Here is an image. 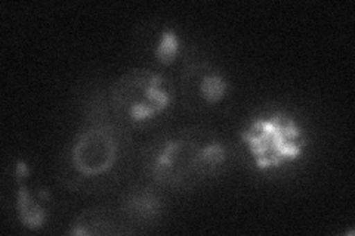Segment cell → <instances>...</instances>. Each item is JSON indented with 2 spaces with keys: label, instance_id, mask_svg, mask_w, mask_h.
Here are the masks:
<instances>
[{
  "label": "cell",
  "instance_id": "9c48e42d",
  "mask_svg": "<svg viewBox=\"0 0 355 236\" xmlns=\"http://www.w3.org/2000/svg\"><path fill=\"white\" fill-rule=\"evenodd\" d=\"M180 36L173 28H164L159 37V43L154 51V58L160 65L168 66L175 62L178 53H180Z\"/></svg>",
  "mask_w": 355,
  "mask_h": 236
},
{
  "label": "cell",
  "instance_id": "3957f363",
  "mask_svg": "<svg viewBox=\"0 0 355 236\" xmlns=\"http://www.w3.org/2000/svg\"><path fill=\"white\" fill-rule=\"evenodd\" d=\"M175 99V86L162 73L133 69L121 74L111 87V107L119 118L132 126L162 116Z\"/></svg>",
  "mask_w": 355,
  "mask_h": 236
},
{
  "label": "cell",
  "instance_id": "7a4b0ae2",
  "mask_svg": "<svg viewBox=\"0 0 355 236\" xmlns=\"http://www.w3.org/2000/svg\"><path fill=\"white\" fill-rule=\"evenodd\" d=\"M252 163L261 173L299 161L308 146L304 127L291 112L275 109L252 118L240 133Z\"/></svg>",
  "mask_w": 355,
  "mask_h": 236
},
{
  "label": "cell",
  "instance_id": "8992f818",
  "mask_svg": "<svg viewBox=\"0 0 355 236\" xmlns=\"http://www.w3.org/2000/svg\"><path fill=\"white\" fill-rule=\"evenodd\" d=\"M188 74H190V82L196 83V91L203 102L215 105L228 95L230 83L222 73L206 69V65H193Z\"/></svg>",
  "mask_w": 355,
  "mask_h": 236
},
{
  "label": "cell",
  "instance_id": "6da1fadb",
  "mask_svg": "<svg viewBox=\"0 0 355 236\" xmlns=\"http://www.w3.org/2000/svg\"><path fill=\"white\" fill-rule=\"evenodd\" d=\"M228 158L216 133L188 127L154 145L147 168L153 181L168 188H193L215 176Z\"/></svg>",
  "mask_w": 355,
  "mask_h": 236
},
{
  "label": "cell",
  "instance_id": "5b68a950",
  "mask_svg": "<svg viewBox=\"0 0 355 236\" xmlns=\"http://www.w3.org/2000/svg\"><path fill=\"white\" fill-rule=\"evenodd\" d=\"M28 165L24 160L17 161L15 179L18 183L17 192V215L19 223L28 230H39L43 228L46 220V210L42 207L40 202L28 192L26 181L28 177Z\"/></svg>",
  "mask_w": 355,
  "mask_h": 236
},
{
  "label": "cell",
  "instance_id": "277c9868",
  "mask_svg": "<svg viewBox=\"0 0 355 236\" xmlns=\"http://www.w3.org/2000/svg\"><path fill=\"white\" fill-rule=\"evenodd\" d=\"M117 154L119 138L116 129L107 121H92L76 134L70 151V163L80 176L98 177L113 168Z\"/></svg>",
  "mask_w": 355,
  "mask_h": 236
},
{
  "label": "cell",
  "instance_id": "ba28073f",
  "mask_svg": "<svg viewBox=\"0 0 355 236\" xmlns=\"http://www.w3.org/2000/svg\"><path fill=\"white\" fill-rule=\"evenodd\" d=\"M119 233V229H114V223L104 211L99 210H86L77 216L69 230V235H114Z\"/></svg>",
  "mask_w": 355,
  "mask_h": 236
},
{
  "label": "cell",
  "instance_id": "52a82bcc",
  "mask_svg": "<svg viewBox=\"0 0 355 236\" xmlns=\"http://www.w3.org/2000/svg\"><path fill=\"white\" fill-rule=\"evenodd\" d=\"M162 197L151 188H141L132 190L123 202L125 215L130 220L139 223L154 221L162 215Z\"/></svg>",
  "mask_w": 355,
  "mask_h": 236
}]
</instances>
